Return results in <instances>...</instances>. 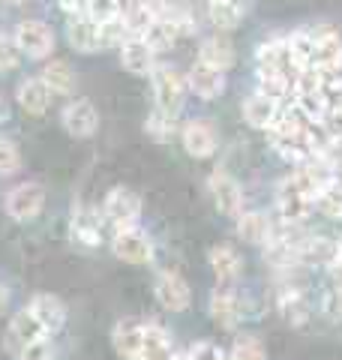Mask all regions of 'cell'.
Listing matches in <instances>:
<instances>
[{"label":"cell","mask_w":342,"mask_h":360,"mask_svg":"<svg viewBox=\"0 0 342 360\" xmlns=\"http://www.w3.org/2000/svg\"><path fill=\"white\" fill-rule=\"evenodd\" d=\"M42 207H45V189H42V184H33V180L13 186L6 195V213L15 222L37 219L42 213Z\"/></svg>","instance_id":"cell-5"},{"label":"cell","mask_w":342,"mask_h":360,"mask_svg":"<svg viewBox=\"0 0 342 360\" xmlns=\"http://www.w3.org/2000/svg\"><path fill=\"white\" fill-rule=\"evenodd\" d=\"M135 360H144V357H135Z\"/></svg>","instance_id":"cell-53"},{"label":"cell","mask_w":342,"mask_h":360,"mask_svg":"<svg viewBox=\"0 0 342 360\" xmlns=\"http://www.w3.org/2000/svg\"><path fill=\"white\" fill-rule=\"evenodd\" d=\"M198 60L210 63V66H220V70L228 72L237 63V49H234V42L228 39L225 33L216 30L213 37L201 39V45H198Z\"/></svg>","instance_id":"cell-20"},{"label":"cell","mask_w":342,"mask_h":360,"mask_svg":"<svg viewBox=\"0 0 342 360\" xmlns=\"http://www.w3.org/2000/svg\"><path fill=\"white\" fill-rule=\"evenodd\" d=\"M255 66L258 72H289L298 78L291 66V54H289V42L285 37H273V39H265L255 49Z\"/></svg>","instance_id":"cell-16"},{"label":"cell","mask_w":342,"mask_h":360,"mask_svg":"<svg viewBox=\"0 0 342 360\" xmlns=\"http://www.w3.org/2000/svg\"><path fill=\"white\" fill-rule=\"evenodd\" d=\"M258 90L273 103L285 105L294 94V75L289 72H258Z\"/></svg>","instance_id":"cell-30"},{"label":"cell","mask_w":342,"mask_h":360,"mask_svg":"<svg viewBox=\"0 0 342 360\" xmlns=\"http://www.w3.org/2000/svg\"><path fill=\"white\" fill-rule=\"evenodd\" d=\"M6 4H13V6H25L27 0H6Z\"/></svg>","instance_id":"cell-51"},{"label":"cell","mask_w":342,"mask_h":360,"mask_svg":"<svg viewBox=\"0 0 342 360\" xmlns=\"http://www.w3.org/2000/svg\"><path fill=\"white\" fill-rule=\"evenodd\" d=\"M151 84H153V103L159 111L165 115H180L186 103V75H180L177 66H168V63H156V70L151 72Z\"/></svg>","instance_id":"cell-1"},{"label":"cell","mask_w":342,"mask_h":360,"mask_svg":"<svg viewBox=\"0 0 342 360\" xmlns=\"http://www.w3.org/2000/svg\"><path fill=\"white\" fill-rule=\"evenodd\" d=\"M208 262H210L213 276L220 279L222 285H232L234 279L241 276V270H243L241 255H237L232 246H213V250L208 252Z\"/></svg>","instance_id":"cell-27"},{"label":"cell","mask_w":342,"mask_h":360,"mask_svg":"<svg viewBox=\"0 0 342 360\" xmlns=\"http://www.w3.org/2000/svg\"><path fill=\"white\" fill-rule=\"evenodd\" d=\"M208 4H213V0H204V6H208Z\"/></svg>","instance_id":"cell-52"},{"label":"cell","mask_w":342,"mask_h":360,"mask_svg":"<svg viewBox=\"0 0 342 360\" xmlns=\"http://www.w3.org/2000/svg\"><path fill=\"white\" fill-rule=\"evenodd\" d=\"M228 360H267V354H265V345L255 336H237Z\"/></svg>","instance_id":"cell-39"},{"label":"cell","mask_w":342,"mask_h":360,"mask_svg":"<svg viewBox=\"0 0 342 360\" xmlns=\"http://www.w3.org/2000/svg\"><path fill=\"white\" fill-rule=\"evenodd\" d=\"M42 336H49V330H45L42 324L33 319L30 309H25V312L15 315L13 324H9V330H6V348L13 354H18L27 342H37V340H42Z\"/></svg>","instance_id":"cell-19"},{"label":"cell","mask_w":342,"mask_h":360,"mask_svg":"<svg viewBox=\"0 0 342 360\" xmlns=\"http://www.w3.org/2000/svg\"><path fill=\"white\" fill-rule=\"evenodd\" d=\"M144 132H147V139H153L159 144H168V141H175L180 129H177V117L175 115H165V111H153V115H147L144 120Z\"/></svg>","instance_id":"cell-34"},{"label":"cell","mask_w":342,"mask_h":360,"mask_svg":"<svg viewBox=\"0 0 342 360\" xmlns=\"http://www.w3.org/2000/svg\"><path fill=\"white\" fill-rule=\"evenodd\" d=\"M153 291H156V300L163 303L165 309H171V312H184L192 303L189 283L184 276H177V274H159Z\"/></svg>","instance_id":"cell-17"},{"label":"cell","mask_w":342,"mask_h":360,"mask_svg":"<svg viewBox=\"0 0 342 360\" xmlns=\"http://www.w3.org/2000/svg\"><path fill=\"white\" fill-rule=\"evenodd\" d=\"M66 42L70 49L78 54H96L102 51V37H99V25L90 21L82 13H70L66 18Z\"/></svg>","instance_id":"cell-12"},{"label":"cell","mask_w":342,"mask_h":360,"mask_svg":"<svg viewBox=\"0 0 342 360\" xmlns=\"http://www.w3.org/2000/svg\"><path fill=\"white\" fill-rule=\"evenodd\" d=\"M21 168V153L9 139H0V177H9Z\"/></svg>","instance_id":"cell-41"},{"label":"cell","mask_w":342,"mask_h":360,"mask_svg":"<svg viewBox=\"0 0 342 360\" xmlns=\"http://www.w3.org/2000/svg\"><path fill=\"white\" fill-rule=\"evenodd\" d=\"M186 87H189V94H196L198 99H208V103L210 99H220L225 94V70L196 60L186 72Z\"/></svg>","instance_id":"cell-11"},{"label":"cell","mask_w":342,"mask_h":360,"mask_svg":"<svg viewBox=\"0 0 342 360\" xmlns=\"http://www.w3.org/2000/svg\"><path fill=\"white\" fill-rule=\"evenodd\" d=\"M39 78L51 87L54 96H70V94H75V84H78L75 70L66 60H49V63L42 66Z\"/></svg>","instance_id":"cell-28"},{"label":"cell","mask_w":342,"mask_h":360,"mask_svg":"<svg viewBox=\"0 0 342 360\" xmlns=\"http://www.w3.org/2000/svg\"><path fill=\"white\" fill-rule=\"evenodd\" d=\"M27 309L33 312V319H37L49 333H57L66 324V307H63V300L54 297V295H37L30 300Z\"/></svg>","instance_id":"cell-22"},{"label":"cell","mask_w":342,"mask_h":360,"mask_svg":"<svg viewBox=\"0 0 342 360\" xmlns=\"http://www.w3.org/2000/svg\"><path fill=\"white\" fill-rule=\"evenodd\" d=\"M210 319L222 330H237V324L243 319V303L237 300L232 288H216L210 295Z\"/></svg>","instance_id":"cell-18"},{"label":"cell","mask_w":342,"mask_h":360,"mask_svg":"<svg viewBox=\"0 0 342 360\" xmlns=\"http://www.w3.org/2000/svg\"><path fill=\"white\" fill-rule=\"evenodd\" d=\"M171 360H192V354H189V352H186V354H175Z\"/></svg>","instance_id":"cell-50"},{"label":"cell","mask_w":342,"mask_h":360,"mask_svg":"<svg viewBox=\"0 0 342 360\" xmlns=\"http://www.w3.org/2000/svg\"><path fill=\"white\" fill-rule=\"evenodd\" d=\"M99 37H102V49H120L132 33H129L127 25H123V18L118 15V18L106 21V25H99Z\"/></svg>","instance_id":"cell-38"},{"label":"cell","mask_w":342,"mask_h":360,"mask_svg":"<svg viewBox=\"0 0 342 360\" xmlns=\"http://www.w3.org/2000/svg\"><path fill=\"white\" fill-rule=\"evenodd\" d=\"M237 234H241V240H246V243H261L265 246L273 238L270 217L267 213H261V210H243L241 217H237Z\"/></svg>","instance_id":"cell-29"},{"label":"cell","mask_w":342,"mask_h":360,"mask_svg":"<svg viewBox=\"0 0 342 360\" xmlns=\"http://www.w3.org/2000/svg\"><path fill=\"white\" fill-rule=\"evenodd\" d=\"M208 189H210L213 205L220 213H225V217H241L243 213V193H241V186H237V180L228 172L216 168V172L208 177Z\"/></svg>","instance_id":"cell-10"},{"label":"cell","mask_w":342,"mask_h":360,"mask_svg":"<svg viewBox=\"0 0 342 360\" xmlns=\"http://www.w3.org/2000/svg\"><path fill=\"white\" fill-rule=\"evenodd\" d=\"M277 307L285 315V321H291L294 328H303L306 319H310V303H306L303 291L298 285H291V283H285L277 291Z\"/></svg>","instance_id":"cell-24"},{"label":"cell","mask_w":342,"mask_h":360,"mask_svg":"<svg viewBox=\"0 0 342 360\" xmlns=\"http://www.w3.org/2000/svg\"><path fill=\"white\" fill-rule=\"evenodd\" d=\"M111 250L120 262H127V264H147L153 258L151 238L135 229V225H129V229H118V234H114V240H111Z\"/></svg>","instance_id":"cell-8"},{"label":"cell","mask_w":342,"mask_h":360,"mask_svg":"<svg viewBox=\"0 0 342 360\" xmlns=\"http://www.w3.org/2000/svg\"><path fill=\"white\" fill-rule=\"evenodd\" d=\"M189 354H192V360H228V354L216 342H196Z\"/></svg>","instance_id":"cell-43"},{"label":"cell","mask_w":342,"mask_h":360,"mask_svg":"<svg viewBox=\"0 0 342 360\" xmlns=\"http://www.w3.org/2000/svg\"><path fill=\"white\" fill-rule=\"evenodd\" d=\"M315 207L322 210L324 217H330V219H342V184L330 180V184L322 189V193H318Z\"/></svg>","instance_id":"cell-36"},{"label":"cell","mask_w":342,"mask_h":360,"mask_svg":"<svg viewBox=\"0 0 342 360\" xmlns=\"http://www.w3.org/2000/svg\"><path fill=\"white\" fill-rule=\"evenodd\" d=\"M78 13L87 15L90 21H96V25H106V21L120 15V6H118V0H82Z\"/></svg>","instance_id":"cell-37"},{"label":"cell","mask_w":342,"mask_h":360,"mask_svg":"<svg viewBox=\"0 0 342 360\" xmlns=\"http://www.w3.org/2000/svg\"><path fill=\"white\" fill-rule=\"evenodd\" d=\"M177 27L171 25L168 18H156L151 27H147V33H144V39L151 42V49L156 51V54H163V51H168V49H175V42H177Z\"/></svg>","instance_id":"cell-35"},{"label":"cell","mask_w":342,"mask_h":360,"mask_svg":"<svg viewBox=\"0 0 342 360\" xmlns=\"http://www.w3.org/2000/svg\"><path fill=\"white\" fill-rule=\"evenodd\" d=\"M102 213H106V219L111 225L129 229V225H135L141 217V198L127 186H114L106 195V201H102Z\"/></svg>","instance_id":"cell-7"},{"label":"cell","mask_w":342,"mask_h":360,"mask_svg":"<svg viewBox=\"0 0 342 360\" xmlns=\"http://www.w3.org/2000/svg\"><path fill=\"white\" fill-rule=\"evenodd\" d=\"M324 129L330 132V139L342 141V103H336L334 108L327 111V117H324Z\"/></svg>","instance_id":"cell-44"},{"label":"cell","mask_w":342,"mask_h":360,"mask_svg":"<svg viewBox=\"0 0 342 360\" xmlns=\"http://www.w3.org/2000/svg\"><path fill=\"white\" fill-rule=\"evenodd\" d=\"M180 144L192 160H210L216 153V144H220L216 127L210 120H189L180 127Z\"/></svg>","instance_id":"cell-9"},{"label":"cell","mask_w":342,"mask_h":360,"mask_svg":"<svg viewBox=\"0 0 342 360\" xmlns=\"http://www.w3.org/2000/svg\"><path fill=\"white\" fill-rule=\"evenodd\" d=\"M111 345L114 352L127 360L141 357V348H144V324L139 321H120L118 328L111 330Z\"/></svg>","instance_id":"cell-23"},{"label":"cell","mask_w":342,"mask_h":360,"mask_svg":"<svg viewBox=\"0 0 342 360\" xmlns=\"http://www.w3.org/2000/svg\"><path fill=\"white\" fill-rule=\"evenodd\" d=\"M267 141H270V148L282 156V160H289L294 165H300V162L310 160V156H315L306 127L298 129V132H273V129H267Z\"/></svg>","instance_id":"cell-13"},{"label":"cell","mask_w":342,"mask_h":360,"mask_svg":"<svg viewBox=\"0 0 342 360\" xmlns=\"http://www.w3.org/2000/svg\"><path fill=\"white\" fill-rule=\"evenodd\" d=\"M156 51L144 37H129L120 45V66L132 75H151L156 70Z\"/></svg>","instance_id":"cell-15"},{"label":"cell","mask_w":342,"mask_h":360,"mask_svg":"<svg viewBox=\"0 0 342 360\" xmlns=\"http://www.w3.org/2000/svg\"><path fill=\"white\" fill-rule=\"evenodd\" d=\"M322 307H324V312L330 315V319H342V285H336V291H327Z\"/></svg>","instance_id":"cell-45"},{"label":"cell","mask_w":342,"mask_h":360,"mask_svg":"<svg viewBox=\"0 0 342 360\" xmlns=\"http://www.w3.org/2000/svg\"><path fill=\"white\" fill-rule=\"evenodd\" d=\"M246 6L249 0H213V4H208V21L213 25V30L228 33L246 18Z\"/></svg>","instance_id":"cell-21"},{"label":"cell","mask_w":342,"mask_h":360,"mask_svg":"<svg viewBox=\"0 0 342 360\" xmlns=\"http://www.w3.org/2000/svg\"><path fill=\"white\" fill-rule=\"evenodd\" d=\"M312 33V66L322 72L342 75V37L336 27L330 25H315Z\"/></svg>","instance_id":"cell-3"},{"label":"cell","mask_w":342,"mask_h":360,"mask_svg":"<svg viewBox=\"0 0 342 360\" xmlns=\"http://www.w3.org/2000/svg\"><path fill=\"white\" fill-rule=\"evenodd\" d=\"M57 6L66 9V13H78V9H82V0H57Z\"/></svg>","instance_id":"cell-48"},{"label":"cell","mask_w":342,"mask_h":360,"mask_svg":"<svg viewBox=\"0 0 342 360\" xmlns=\"http://www.w3.org/2000/svg\"><path fill=\"white\" fill-rule=\"evenodd\" d=\"M9 117H13V105H9L6 96H0V123H6Z\"/></svg>","instance_id":"cell-47"},{"label":"cell","mask_w":342,"mask_h":360,"mask_svg":"<svg viewBox=\"0 0 342 360\" xmlns=\"http://www.w3.org/2000/svg\"><path fill=\"white\" fill-rule=\"evenodd\" d=\"M72 240L87 246V250H94V246L102 243V219L96 210L78 207L72 213Z\"/></svg>","instance_id":"cell-26"},{"label":"cell","mask_w":342,"mask_h":360,"mask_svg":"<svg viewBox=\"0 0 342 360\" xmlns=\"http://www.w3.org/2000/svg\"><path fill=\"white\" fill-rule=\"evenodd\" d=\"M339 246H342V238H339Z\"/></svg>","instance_id":"cell-54"},{"label":"cell","mask_w":342,"mask_h":360,"mask_svg":"<svg viewBox=\"0 0 342 360\" xmlns=\"http://www.w3.org/2000/svg\"><path fill=\"white\" fill-rule=\"evenodd\" d=\"M243 120L249 123V127L255 129H270V123L277 120V111H279V103H273V99H267L261 90H255V94H249L243 99Z\"/></svg>","instance_id":"cell-25"},{"label":"cell","mask_w":342,"mask_h":360,"mask_svg":"<svg viewBox=\"0 0 342 360\" xmlns=\"http://www.w3.org/2000/svg\"><path fill=\"white\" fill-rule=\"evenodd\" d=\"M6 309H9V288L0 283V315H4Z\"/></svg>","instance_id":"cell-49"},{"label":"cell","mask_w":342,"mask_h":360,"mask_svg":"<svg viewBox=\"0 0 342 360\" xmlns=\"http://www.w3.org/2000/svg\"><path fill=\"white\" fill-rule=\"evenodd\" d=\"M336 250H339V243L327 240V238H306V240L298 243L300 262H306V264H324V267H330Z\"/></svg>","instance_id":"cell-32"},{"label":"cell","mask_w":342,"mask_h":360,"mask_svg":"<svg viewBox=\"0 0 342 360\" xmlns=\"http://www.w3.org/2000/svg\"><path fill=\"white\" fill-rule=\"evenodd\" d=\"M312 195L306 193V189L298 184V177H285L282 184L277 186V210H279V217L285 225H298L303 222L306 217H310V210H312Z\"/></svg>","instance_id":"cell-4"},{"label":"cell","mask_w":342,"mask_h":360,"mask_svg":"<svg viewBox=\"0 0 342 360\" xmlns=\"http://www.w3.org/2000/svg\"><path fill=\"white\" fill-rule=\"evenodd\" d=\"M144 360H171V336L159 328V324H144V348H141Z\"/></svg>","instance_id":"cell-33"},{"label":"cell","mask_w":342,"mask_h":360,"mask_svg":"<svg viewBox=\"0 0 342 360\" xmlns=\"http://www.w3.org/2000/svg\"><path fill=\"white\" fill-rule=\"evenodd\" d=\"M21 60H25V54H21V49L15 45V37L13 33H0V72H13L21 66Z\"/></svg>","instance_id":"cell-40"},{"label":"cell","mask_w":342,"mask_h":360,"mask_svg":"<svg viewBox=\"0 0 342 360\" xmlns=\"http://www.w3.org/2000/svg\"><path fill=\"white\" fill-rule=\"evenodd\" d=\"M61 127L70 132L72 139H90V135L99 129V111L94 108L90 99L75 96L61 111Z\"/></svg>","instance_id":"cell-6"},{"label":"cell","mask_w":342,"mask_h":360,"mask_svg":"<svg viewBox=\"0 0 342 360\" xmlns=\"http://www.w3.org/2000/svg\"><path fill=\"white\" fill-rule=\"evenodd\" d=\"M51 99H54L51 87L45 84L39 75L25 78V82L18 84V90H15V103H18V108L25 111V115H30V117H42L45 111L51 108Z\"/></svg>","instance_id":"cell-14"},{"label":"cell","mask_w":342,"mask_h":360,"mask_svg":"<svg viewBox=\"0 0 342 360\" xmlns=\"http://www.w3.org/2000/svg\"><path fill=\"white\" fill-rule=\"evenodd\" d=\"M13 37H15V45L21 49V54H25L27 60H45V58H51V51H54V45H57L51 25H45V21H39V18L18 21L15 30H13Z\"/></svg>","instance_id":"cell-2"},{"label":"cell","mask_w":342,"mask_h":360,"mask_svg":"<svg viewBox=\"0 0 342 360\" xmlns=\"http://www.w3.org/2000/svg\"><path fill=\"white\" fill-rule=\"evenodd\" d=\"M285 42H289V54H291L294 72L310 70V66H312V33H310V27L291 30L289 37H285Z\"/></svg>","instance_id":"cell-31"},{"label":"cell","mask_w":342,"mask_h":360,"mask_svg":"<svg viewBox=\"0 0 342 360\" xmlns=\"http://www.w3.org/2000/svg\"><path fill=\"white\" fill-rule=\"evenodd\" d=\"M15 357L18 360H54V352H51V342L42 336L37 342H27Z\"/></svg>","instance_id":"cell-42"},{"label":"cell","mask_w":342,"mask_h":360,"mask_svg":"<svg viewBox=\"0 0 342 360\" xmlns=\"http://www.w3.org/2000/svg\"><path fill=\"white\" fill-rule=\"evenodd\" d=\"M330 276H334V283H336V285H342V246L336 250L334 262H330Z\"/></svg>","instance_id":"cell-46"}]
</instances>
